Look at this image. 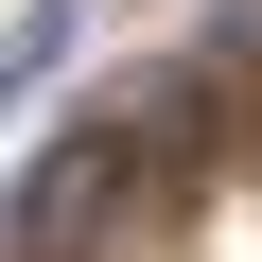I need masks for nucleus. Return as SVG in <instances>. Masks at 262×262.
Wrapping results in <instances>:
<instances>
[{"label": "nucleus", "instance_id": "obj_1", "mask_svg": "<svg viewBox=\"0 0 262 262\" xmlns=\"http://www.w3.org/2000/svg\"><path fill=\"white\" fill-rule=\"evenodd\" d=\"M122 158H140L122 122H70V140H53V175L18 192V245H35V262H70V245L105 227V192H122Z\"/></svg>", "mask_w": 262, "mask_h": 262}, {"label": "nucleus", "instance_id": "obj_2", "mask_svg": "<svg viewBox=\"0 0 262 262\" xmlns=\"http://www.w3.org/2000/svg\"><path fill=\"white\" fill-rule=\"evenodd\" d=\"M53 53H70V0H35V18L0 35V122H18V88H53Z\"/></svg>", "mask_w": 262, "mask_h": 262}]
</instances>
